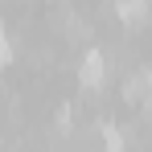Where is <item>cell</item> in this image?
I'll use <instances>...</instances> for the list:
<instances>
[{
  "mask_svg": "<svg viewBox=\"0 0 152 152\" xmlns=\"http://www.w3.org/2000/svg\"><path fill=\"white\" fill-rule=\"evenodd\" d=\"M115 8H119V17H124V21H140V17L148 12V0H119Z\"/></svg>",
  "mask_w": 152,
  "mask_h": 152,
  "instance_id": "277c9868",
  "label": "cell"
},
{
  "mask_svg": "<svg viewBox=\"0 0 152 152\" xmlns=\"http://www.w3.org/2000/svg\"><path fill=\"white\" fill-rule=\"evenodd\" d=\"M99 136H103V152H124V127L103 124V127H99Z\"/></svg>",
  "mask_w": 152,
  "mask_h": 152,
  "instance_id": "3957f363",
  "label": "cell"
},
{
  "mask_svg": "<svg viewBox=\"0 0 152 152\" xmlns=\"http://www.w3.org/2000/svg\"><path fill=\"white\" fill-rule=\"evenodd\" d=\"M148 91H152V74L148 70H132L124 78V99L127 103H148Z\"/></svg>",
  "mask_w": 152,
  "mask_h": 152,
  "instance_id": "7a4b0ae2",
  "label": "cell"
},
{
  "mask_svg": "<svg viewBox=\"0 0 152 152\" xmlns=\"http://www.w3.org/2000/svg\"><path fill=\"white\" fill-rule=\"evenodd\" d=\"M103 74H107V53L99 45H91V50L82 53V66H78V78H82V86H99Z\"/></svg>",
  "mask_w": 152,
  "mask_h": 152,
  "instance_id": "6da1fadb",
  "label": "cell"
}]
</instances>
